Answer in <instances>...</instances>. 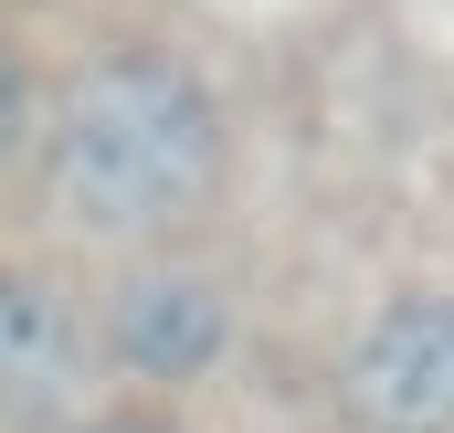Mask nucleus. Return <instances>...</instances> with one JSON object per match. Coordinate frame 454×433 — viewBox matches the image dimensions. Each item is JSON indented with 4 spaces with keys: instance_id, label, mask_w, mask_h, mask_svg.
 <instances>
[{
    "instance_id": "f257e3e1",
    "label": "nucleus",
    "mask_w": 454,
    "mask_h": 433,
    "mask_svg": "<svg viewBox=\"0 0 454 433\" xmlns=\"http://www.w3.org/2000/svg\"><path fill=\"white\" fill-rule=\"evenodd\" d=\"M223 180V106L169 53H106L64 85L43 127V191L74 232H169Z\"/></svg>"
},
{
    "instance_id": "f03ea898",
    "label": "nucleus",
    "mask_w": 454,
    "mask_h": 433,
    "mask_svg": "<svg viewBox=\"0 0 454 433\" xmlns=\"http://www.w3.org/2000/svg\"><path fill=\"white\" fill-rule=\"evenodd\" d=\"M339 402L359 433H454V296H391L348 338Z\"/></svg>"
},
{
    "instance_id": "7ed1b4c3",
    "label": "nucleus",
    "mask_w": 454,
    "mask_h": 433,
    "mask_svg": "<svg viewBox=\"0 0 454 433\" xmlns=\"http://www.w3.org/2000/svg\"><path fill=\"white\" fill-rule=\"evenodd\" d=\"M232 349V307L212 275H180V264H159V275H127L106 307V359L127 381H201L212 359Z\"/></svg>"
},
{
    "instance_id": "20e7f679",
    "label": "nucleus",
    "mask_w": 454,
    "mask_h": 433,
    "mask_svg": "<svg viewBox=\"0 0 454 433\" xmlns=\"http://www.w3.org/2000/svg\"><path fill=\"white\" fill-rule=\"evenodd\" d=\"M74 381H85V318L43 275H11L0 286V413L21 433H43V423H64Z\"/></svg>"
},
{
    "instance_id": "39448f33",
    "label": "nucleus",
    "mask_w": 454,
    "mask_h": 433,
    "mask_svg": "<svg viewBox=\"0 0 454 433\" xmlns=\"http://www.w3.org/2000/svg\"><path fill=\"white\" fill-rule=\"evenodd\" d=\"M74 433H180V423H148V413H106V423H74Z\"/></svg>"
}]
</instances>
